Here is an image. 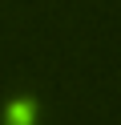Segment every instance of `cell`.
<instances>
[{"label":"cell","instance_id":"6da1fadb","mask_svg":"<svg viewBox=\"0 0 121 125\" xmlns=\"http://www.w3.org/2000/svg\"><path fill=\"white\" fill-rule=\"evenodd\" d=\"M4 125H36V105H32V101H16V105L8 109Z\"/></svg>","mask_w":121,"mask_h":125}]
</instances>
